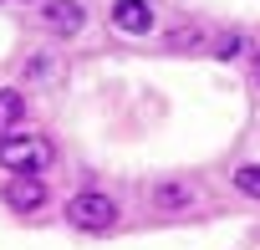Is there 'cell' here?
<instances>
[{
    "label": "cell",
    "instance_id": "6da1fadb",
    "mask_svg": "<svg viewBox=\"0 0 260 250\" xmlns=\"http://www.w3.org/2000/svg\"><path fill=\"white\" fill-rule=\"evenodd\" d=\"M51 164V143L41 133H6L0 138V169L11 174H41Z\"/></svg>",
    "mask_w": 260,
    "mask_h": 250
},
{
    "label": "cell",
    "instance_id": "7a4b0ae2",
    "mask_svg": "<svg viewBox=\"0 0 260 250\" xmlns=\"http://www.w3.org/2000/svg\"><path fill=\"white\" fill-rule=\"evenodd\" d=\"M67 225L102 235V230H112V225H117V204H112L102 189H82V194H72V199H67Z\"/></svg>",
    "mask_w": 260,
    "mask_h": 250
},
{
    "label": "cell",
    "instance_id": "3957f363",
    "mask_svg": "<svg viewBox=\"0 0 260 250\" xmlns=\"http://www.w3.org/2000/svg\"><path fill=\"white\" fill-rule=\"evenodd\" d=\"M6 204L21 209V214H36V209L46 204V184H41L36 174H16V179L6 184Z\"/></svg>",
    "mask_w": 260,
    "mask_h": 250
},
{
    "label": "cell",
    "instance_id": "277c9868",
    "mask_svg": "<svg viewBox=\"0 0 260 250\" xmlns=\"http://www.w3.org/2000/svg\"><path fill=\"white\" fill-rule=\"evenodd\" d=\"M112 26L127 31V36H143V31H153V6L148 0H117L112 6Z\"/></svg>",
    "mask_w": 260,
    "mask_h": 250
},
{
    "label": "cell",
    "instance_id": "5b68a950",
    "mask_svg": "<svg viewBox=\"0 0 260 250\" xmlns=\"http://www.w3.org/2000/svg\"><path fill=\"white\" fill-rule=\"evenodd\" d=\"M41 16H46V26H51V31H61V36L82 31V21H87L82 0H46V6H41Z\"/></svg>",
    "mask_w": 260,
    "mask_h": 250
},
{
    "label": "cell",
    "instance_id": "8992f818",
    "mask_svg": "<svg viewBox=\"0 0 260 250\" xmlns=\"http://www.w3.org/2000/svg\"><path fill=\"white\" fill-rule=\"evenodd\" d=\"M148 204H153L158 214H179V209H194V189H189V184H158V189L148 194Z\"/></svg>",
    "mask_w": 260,
    "mask_h": 250
},
{
    "label": "cell",
    "instance_id": "52a82bcc",
    "mask_svg": "<svg viewBox=\"0 0 260 250\" xmlns=\"http://www.w3.org/2000/svg\"><path fill=\"white\" fill-rule=\"evenodd\" d=\"M21 117H26V97L16 87H6V92H0V133H11Z\"/></svg>",
    "mask_w": 260,
    "mask_h": 250
},
{
    "label": "cell",
    "instance_id": "ba28073f",
    "mask_svg": "<svg viewBox=\"0 0 260 250\" xmlns=\"http://www.w3.org/2000/svg\"><path fill=\"white\" fill-rule=\"evenodd\" d=\"M235 189H245L250 199H260V164H250V169H240V174H235Z\"/></svg>",
    "mask_w": 260,
    "mask_h": 250
},
{
    "label": "cell",
    "instance_id": "9c48e42d",
    "mask_svg": "<svg viewBox=\"0 0 260 250\" xmlns=\"http://www.w3.org/2000/svg\"><path fill=\"white\" fill-rule=\"evenodd\" d=\"M214 51H219V56H235V51H240V36H219Z\"/></svg>",
    "mask_w": 260,
    "mask_h": 250
},
{
    "label": "cell",
    "instance_id": "30bf717a",
    "mask_svg": "<svg viewBox=\"0 0 260 250\" xmlns=\"http://www.w3.org/2000/svg\"><path fill=\"white\" fill-rule=\"evenodd\" d=\"M255 87H260V56H255Z\"/></svg>",
    "mask_w": 260,
    "mask_h": 250
}]
</instances>
